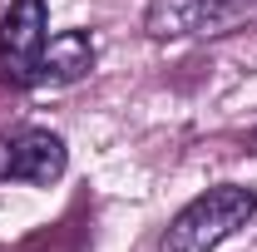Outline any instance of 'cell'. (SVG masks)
I'll return each mask as SVG.
<instances>
[{"label":"cell","mask_w":257,"mask_h":252,"mask_svg":"<svg viewBox=\"0 0 257 252\" xmlns=\"http://www.w3.org/2000/svg\"><path fill=\"white\" fill-rule=\"evenodd\" d=\"M257 213V188L242 183H218V188L198 193L163 232V252H213L227 242L237 227H247Z\"/></svg>","instance_id":"obj_1"},{"label":"cell","mask_w":257,"mask_h":252,"mask_svg":"<svg viewBox=\"0 0 257 252\" xmlns=\"http://www.w3.org/2000/svg\"><path fill=\"white\" fill-rule=\"evenodd\" d=\"M50 45V5L45 0H10L0 15V74L10 84L35 89V69Z\"/></svg>","instance_id":"obj_2"},{"label":"cell","mask_w":257,"mask_h":252,"mask_svg":"<svg viewBox=\"0 0 257 252\" xmlns=\"http://www.w3.org/2000/svg\"><path fill=\"white\" fill-rule=\"evenodd\" d=\"M257 15V0H149L144 30L154 40H188V35H218Z\"/></svg>","instance_id":"obj_3"},{"label":"cell","mask_w":257,"mask_h":252,"mask_svg":"<svg viewBox=\"0 0 257 252\" xmlns=\"http://www.w3.org/2000/svg\"><path fill=\"white\" fill-rule=\"evenodd\" d=\"M69 168V149L60 134L50 129H15L0 134V183H30V188H50L60 183Z\"/></svg>","instance_id":"obj_4"},{"label":"cell","mask_w":257,"mask_h":252,"mask_svg":"<svg viewBox=\"0 0 257 252\" xmlns=\"http://www.w3.org/2000/svg\"><path fill=\"white\" fill-rule=\"evenodd\" d=\"M89 69H94V40L84 30H60V35H50V45L40 55L35 89H64V84L84 79Z\"/></svg>","instance_id":"obj_5"},{"label":"cell","mask_w":257,"mask_h":252,"mask_svg":"<svg viewBox=\"0 0 257 252\" xmlns=\"http://www.w3.org/2000/svg\"><path fill=\"white\" fill-rule=\"evenodd\" d=\"M247 154H257V129H252V134H247Z\"/></svg>","instance_id":"obj_6"}]
</instances>
